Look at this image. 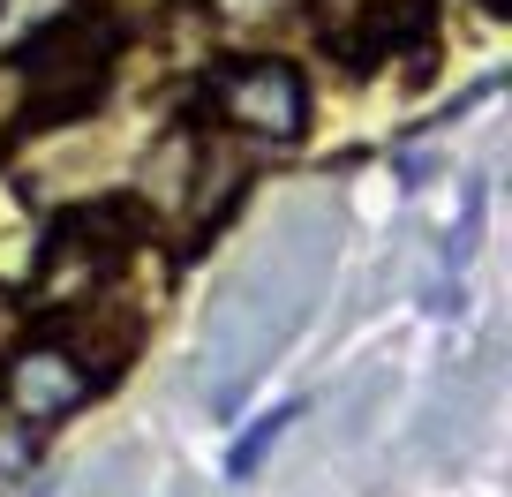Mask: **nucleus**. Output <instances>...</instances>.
Listing matches in <instances>:
<instances>
[{
  "label": "nucleus",
  "instance_id": "5",
  "mask_svg": "<svg viewBox=\"0 0 512 497\" xmlns=\"http://www.w3.org/2000/svg\"><path fill=\"white\" fill-rule=\"evenodd\" d=\"M482 8H490V16H505V0H482Z\"/></svg>",
  "mask_w": 512,
  "mask_h": 497
},
{
  "label": "nucleus",
  "instance_id": "4",
  "mask_svg": "<svg viewBox=\"0 0 512 497\" xmlns=\"http://www.w3.org/2000/svg\"><path fill=\"white\" fill-rule=\"evenodd\" d=\"M475 234H482V181L467 189V204H460V226L445 234V257L452 264H467V249H475Z\"/></svg>",
  "mask_w": 512,
  "mask_h": 497
},
{
  "label": "nucleus",
  "instance_id": "2",
  "mask_svg": "<svg viewBox=\"0 0 512 497\" xmlns=\"http://www.w3.org/2000/svg\"><path fill=\"white\" fill-rule=\"evenodd\" d=\"M309 23L347 61H400L430 38V0H309Z\"/></svg>",
  "mask_w": 512,
  "mask_h": 497
},
{
  "label": "nucleus",
  "instance_id": "1",
  "mask_svg": "<svg viewBox=\"0 0 512 497\" xmlns=\"http://www.w3.org/2000/svg\"><path fill=\"white\" fill-rule=\"evenodd\" d=\"M196 106H204L196 129L241 151H294L309 136V76L287 53H234V61L204 68Z\"/></svg>",
  "mask_w": 512,
  "mask_h": 497
},
{
  "label": "nucleus",
  "instance_id": "3",
  "mask_svg": "<svg viewBox=\"0 0 512 497\" xmlns=\"http://www.w3.org/2000/svg\"><path fill=\"white\" fill-rule=\"evenodd\" d=\"M294 415H302V400H287V407H272V415H256V422H249V430H241V437H234V452H226V475H234V482H249V475H256V467L272 460V445H279V437H287V422H294Z\"/></svg>",
  "mask_w": 512,
  "mask_h": 497
}]
</instances>
